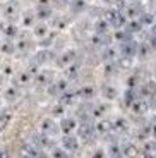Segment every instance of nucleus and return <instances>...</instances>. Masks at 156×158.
Segmentation results:
<instances>
[{
  "label": "nucleus",
  "instance_id": "f257e3e1",
  "mask_svg": "<svg viewBox=\"0 0 156 158\" xmlns=\"http://www.w3.org/2000/svg\"><path fill=\"white\" fill-rule=\"evenodd\" d=\"M2 14H4V17L9 23H14V21H17L21 17V14H23L21 4L17 0H9V2H5L4 9H2Z\"/></svg>",
  "mask_w": 156,
  "mask_h": 158
},
{
  "label": "nucleus",
  "instance_id": "f03ea898",
  "mask_svg": "<svg viewBox=\"0 0 156 158\" xmlns=\"http://www.w3.org/2000/svg\"><path fill=\"white\" fill-rule=\"evenodd\" d=\"M39 132L48 136V138H53V136H57L60 132V127H59V124L53 120V117H45L43 120L39 122Z\"/></svg>",
  "mask_w": 156,
  "mask_h": 158
},
{
  "label": "nucleus",
  "instance_id": "7ed1b4c3",
  "mask_svg": "<svg viewBox=\"0 0 156 158\" xmlns=\"http://www.w3.org/2000/svg\"><path fill=\"white\" fill-rule=\"evenodd\" d=\"M94 124L91 122V120H84V122H79V127H77V138H79V141H84V143H88V141H91L93 139V136H94Z\"/></svg>",
  "mask_w": 156,
  "mask_h": 158
},
{
  "label": "nucleus",
  "instance_id": "20e7f679",
  "mask_svg": "<svg viewBox=\"0 0 156 158\" xmlns=\"http://www.w3.org/2000/svg\"><path fill=\"white\" fill-rule=\"evenodd\" d=\"M76 59H77V52L74 50V48H67V50H64L60 55H57V59H55V62H57V65L59 67H69L70 64H74Z\"/></svg>",
  "mask_w": 156,
  "mask_h": 158
},
{
  "label": "nucleus",
  "instance_id": "39448f33",
  "mask_svg": "<svg viewBox=\"0 0 156 158\" xmlns=\"http://www.w3.org/2000/svg\"><path fill=\"white\" fill-rule=\"evenodd\" d=\"M59 127H60V132H62L64 136H67V134H72L74 131H77L79 122H77V118H76V117H70V115H65L64 118H60Z\"/></svg>",
  "mask_w": 156,
  "mask_h": 158
},
{
  "label": "nucleus",
  "instance_id": "423d86ee",
  "mask_svg": "<svg viewBox=\"0 0 156 158\" xmlns=\"http://www.w3.org/2000/svg\"><path fill=\"white\" fill-rule=\"evenodd\" d=\"M60 146L64 148V150L67 151V153H76V151L79 150V146H81V141H79L77 136L74 134H67L62 138V141H60Z\"/></svg>",
  "mask_w": 156,
  "mask_h": 158
},
{
  "label": "nucleus",
  "instance_id": "0eeeda50",
  "mask_svg": "<svg viewBox=\"0 0 156 158\" xmlns=\"http://www.w3.org/2000/svg\"><path fill=\"white\" fill-rule=\"evenodd\" d=\"M67 86H69V83H67L65 77H64V79H55L53 83L48 86V93H50V95H53V96H62L64 93L69 89Z\"/></svg>",
  "mask_w": 156,
  "mask_h": 158
},
{
  "label": "nucleus",
  "instance_id": "6e6552de",
  "mask_svg": "<svg viewBox=\"0 0 156 158\" xmlns=\"http://www.w3.org/2000/svg\"><path fill=\"white\" fill-rule=\"evenodd\" d=\"M33 35H35V38H38V40H41L43 41L45 38H48V36L51 35L50 33V24L48 23H36L35 24V28H33Z\"/></svg>",
  "mask_w": 156,
  "mask_h": 158
},
{
  "label": "nucleus",
  "instance_id": "1a4fd4ad",
  "mask_svg": "<svg viewBox=\"0 0 156 158\" xmlns=\"http://www.w3.org/2000/svg\"><path fill=\"white\" fill-rule=\"evenodd\" d=\"M35 14H36V19H38L39 23H47L48 19L53 17V9H51L50 5H38V7L35 9Z\"/></svg>",
  "mask_w": 156,
  "mask_h": 158
},
{
  "label": "nucleus",
  "instance_id": "9d476101",
  "mask_svg": "<svg viewBox=\"0 0 156 158\" xmlns=\"http://www.w3.org/2000/svg\"><path fill=\"white\" fill-rule=\"evenodd\" d=\"M94 131H96V134H110V132H113V124L110 118H100L96 124H94Z\"/></svg>",
  "mask_w": 156,
  "mask_h": 158
},
{
  "label": "nucleus",
  "instance_id": "9b49d317",
  "mask_svg": "<svg viewBox=\"0 0 156 158\" xmlns=\"http://www.w3.org/2000/svg\"><path fill=\"white\" fill-rule=\"evenodd\" d=\"M33 47H35V43H33V40L29 38L27 35H19L16 40V50L19 52H29L33 50Z\"/></svg>",
  "mask_w": 156,
  "mask_h": 158
},
{
  "label": "nucleus",
  "instance_id": "f8f14e48",
  "mask_svg": "<svg viewBox=\"0 0 156 158\" xmlns=\"http://www.w3.org/2000/svg\"><path fill=\"white\" fill-rule=\"evenodd\" d=\"M33 139H35V141H33V144H35L38 150H39V148H43V150H45V148H48V150H53V148H55V146H53V141H51V138H48V136L41 134V132H39V134H36Z\"/></svg>",
  "mask_w": 156,
  "mask_h": 158
},
{
  "label": "nucleus",
  "instance_id": "ddd939ff",
  "mask_svg": "<svg viewBox=\"0 0 156 158\" xmlns=\"http://www.w3.org/2000/svg\"><path fill=\"white\" fill-rule=\"evenodd\" d=\"M120 146H122V155H124V158H137L139 156V150H137V146L132 141L120 143Z\"/></svg>",
  "mask_w": 156,
  "mask_h": 158
},
{
  "label": "nucleus",
  "instance_id": "4468645a",
  "mask_svg": "<svg viewBox=\"0 0 156 158\" xmlns=\"http://www.w3.org/2000/svg\"><path fill=\"white\" fill-rule=\"evenodd\" d=\"M33 79H35V76H33L29 71H21V72H17V74H16L14 84H16L17 88H23V86H27Z\"/></svg>",
  "mask_w": 156,
  "mask_h": 158
},
{
  "label": "nucleus",
  "instance_id": "2eb2a0df",
  "mask_svg": "<svg viewBox=\"0 0 156 158\" xmlns=\"http://www.w3.org/2000/svg\"><path fill=\"white\" fill-rule=\"evenodd\" d=\"M106 110H108V105L106 103H94V105H91L89 112H91V118H105V114Z\"/></svg>",
  "mask_w": 156,
  "mask_h": 158
},
{
  "label": "nucleus",
  "instance_id": "dca6fc26",
  "mask_svg": "<svg viewBox=\"0 0 156 158\" xmlns=\"http://www.w3.org/2000/svg\"><path fill=\"white\" fill-rule=\"evenodd\" d=\"M35 81H36L38 86H50L55 79H53V76H51L50 71H41L35 76Z\"/></svg>",
  "mask_w": 156,
  "mask_h": 158
},
{
  "label": "nucleus",
  "instance_id": "f3484780",
  "mask_svg": "<svg viewBox=\"0 0 156 158\" xmlns=\"http://www.w3.org/2000/svg\"><path fill=\"white\" fill-rule=\"evenodd\" d=\"M21 23H23L24 28H31V26L35 28V24L38 23L35 10H24L23 14H21Z\"/></svg>",
  "mask_w": 156,
  "mask_h": 158
},
{
  "label": "nucleus",
  "instance_id": "a211bd4d",
  "mask_svg": "<svg viewBox=\"0 0 156 158\" xmlns=\"http://www.w3.org/2000/svg\"><path fill=\"white\" fill-rule=\"evenodd\" d=\"M2 35L5 36V40H17L19 36V28L16 26V23H5V28H4V33Z\"/></svg>",
  "mask_w": 156,
  "mask_h": 158
},
{
  "label": "nucleus",
  "instance_id": "6ab92c4d",
  "mask_svg": "<svg viewBox=\"0 0 156 158\" xmlns=\"http://www.w3.org/2000/svg\"><path fill=\"white\" fill-rule=\"evenodd\" d=\"M77 96H79L81 100H86V102H89V100H93L94 96H96V89H94L91 84H86V86L79 88Z\"/></svg>",
  "mask_w": 156,
  "mask_h": 158
},
{
  "label": "nucleus",
  "instance_id": "aec40b11",
  "mask_svg": "<svg viewBox=\"0 0 156 158\" xmlns=\"http://www.w3.org/2000/svg\"><path fill=\"white\" fill-rule=\"evenodd\" d=\"M59 98H60V102H59L60 105H64V107H69V105L76 103V100H77L79 96H77V91H70V89H67L62 96H59Z\"/></svg>",
  "mask_w": 156,
  "mask_h": 158
},
{
  "label": "nucleus",
  "instance_id": "412c9836",
  "mask_svg": "<svg viewBox=\"0 0 156 158\" xmlns=\"http://www.w3.org/2000/svg\"><path fill=\"white\" fill-rule=\"evenodd\" d=\"M106 155H108V158H124L120 143H117V141H112V143H110L108 148H106Z\"/></svg>",
  "mask_w": 156,
  "mask_h": 158
},
{
  "label": "nucleus",
  "instance_id": "4be33fe9",
  "mask_svg": "<svg viewBox=\"0 0 156 158\" xmlns=\"http://www.w3.org/2000/svg\"><path fill=\"white\" fill-rule=\"evenodd\" d=\"M101 95L106 98V102H112V100H117L118 98V89L115 86H112V84H105V86L101 88Z\"/></svg>",
  "mask_w": 156,
  "mask_h": 158
},
{
  "label": "nucleus",
  "instance_id": "5701e85b",
  "mask_svg": "<svg viewBox=\"0 0 156 158\" xmlns=\"http://www.w3.org/2000/svg\"><path fill=\"white\" fill-rule=\"evenodd\" d=\"M21 98V91H19V88L14 84V86H9L7 89L4 91V100L5 102H16V100H19Z\"/></svg>",
  "mask_w": 156,
  "mask_h": 158
},
{
  "label": "nucleus",
  "instance_id": "b1692460",
  "mask_svg": "<svg viewBox=\"0 0 156 158\" xmlns=\"http://www.w3.org/2000/svg\"><path fill=\"white\" fill-rule=\"evenodd\" d=\"M148 102H146L144 98H137L136 102L130 105V110L134 112V114H137V115H142V114H146V110H148Z\"/></svg>",
  "mask_w": 156,
  "mask_h": 158
},
{
  "label": "nucleus",
  "instance_id": "393cba45",
  "mask_svg": "<svg viewBox=\"0 0 156 158\" xmlns=\"http://www.w3.org/2000/svg\"><path fill=\"white\" fill-rule=\"evenodd\" d=\"M112 124H113V132H127V131H129V122H127V118H124V117L113 118Z\"/></svg>",
  "mask_w": 156,
  "mask_h": 158
},
{
  "label": "nucleus",
  "instance_id": "a878e982",
  "mask_svg": "<svg viewBox=\"0 0 156 158\" xmlns=\"http://www.w3.org/2000/svg\"><path fill=\"white\" fill-rule=\"evenodd\" d=\"M16 52V41H12V40H2L0 41V53H4V55H12Z\"/></svg>",
  "mask_w": 156,
  "mask_h": 158
},
{
  "label": "nucleus",
  "instance_id": "bb28decb",
  "mask_svg": "<svg viewBox=\"0 0 156 158\" xmlns=\"http://www.w3.org/2000/svg\"><path fill=\"white\" fill-rule=\"evenodd\" d=\"M124 31L127 33V35H137L139 31H142V24L139 23V19H132V21H129V23L125 24V28H124Z\"/></svg>",
  "mask_w": 156,
  "mask_h": 158
},
{
  "label": "nucleus",
  "instance_id": "cd10ccee",
  "mask_svg": "<svg viewBox=\"0 0 156 158\" xmlns=\"http://www.w3.org/2000/svg\"><path fill=\"white\" fill-rule=\"evenodd\" d=\"M12 122V112L10 110H2L0 112V132H4Z\"/></svg>",
  "mask_w": 156,
  "mask_h": 158
},
{
  "label": "nucleus",
  "instance_id": "c85d7f7f",
  "mask_svg": "<svg viewBox=\"0 0 156 158\" xmlns=\"http://www.w3.org/2000/svg\"><path fill=\"white\" fill-rule=\"evenodd\" d=\"M48 60H50V52L47 50V48H43V50H38L35 53V59H33V62L38 64V65H43V64H47Z\"/></svg>",
  "mask_w": 156,
  "mask_h": 158
},
{
  "label": "nucleus",
  "instance_id": "c756f323",
  "mask_svg": "<svg viewBox=\"0 0 156 158\" xmlns=\"http://www.w3.org/2000/svg\"><path fill=\"white\" fill-rule=\"evenodd\" d=\"M112 28L108 23H106L105 19H98L96 23H94V35H103V36H106V31Z\"/></svg>",
  "mask_w": 156,
  "mask_h": 158
},
{
  "label": "nucleus",
  "instance_id": "7c9ffc66",
  "mask_svg": "<svg viewBox=\"0 0 156 158\" xmlns=\"http://www.w3.org/2000/svg\"><path fill=\"white\" fill-rule=\"evenodd\" d=\"M79 69H81V65H79L77 62L70 64L69 67H65V77L67 79H76L79 76Z\"/></svg>",
  "mask_w": 156,
  "mask_h": 158
},
{
  "label": "nucleus",
  "instance_id": "2f4dec72",
  "mask_svg": "<svg viewBox=\"0 0 156 158\" xmlns=\"http://www.w3.org/2000/svg\"><path fill=\"white\" fill-rule=\"evenodd\" d=\"M86 0H70V4H69V9L72 12H82L84 9H86Z\"/></svg>",
  "mask_w": 156,
  "mask_h": 158
},
{
  "label": "nucleus",
  "instance_id": "473e14b6",
  "mask_svg": "<svg viewBox=\"0 0 156 158\" xmlns=\"http://www.w3.org/2000/svg\"><path fill=\"white\" fill-rule=\"evenodd\" d=\"M139 23L142 24V28H144V26H154L156 21H154V16H153L151 12H144V14L139 17Z\"/></svg>",
  "mask_w": 156,
  "mask_h": 158
},
{
  "label": "nucleus",
  "instance_id": "72a5a7b5",
  "mask_svg": "<svg viewBox=\"0 0 156 158\" xmlns=\"http://www.w3.org/2000/svg\"><path fill=\"white\" fill-rule=\"evenodd\" d=\"M50 155H51V158H70V155L67 153L62 146H55Z\"/></svg>",
  "mask_w": 156,
  "mask_h": 158
},
{
  "label": "nucleus",
  "instance_id": "f704fd0d",
  "mask_svg": "<svg viewBox=\"0 0 156 158\" xmlns=\"http://www.w3.org/2000/svg\"><path fill=\"white\" fill-rule=\"evenodd\" d=\"M67 24H69V19H67V17H64V16H55L53 17V26L57 29L67 28Z\"/></svg>",
  "mask_w": 156,
  "mask_h": 158
},
{
  "label": "nucleus",
  "instance_id": "c9c22d12",
  "mask_svg": "<svg viewBox=\"0 0 156 158\" xmlns=\"http://www.w3.org/2000/svg\"><path fill=\"white\" fill-rule=\"evenodd\" d=\"M132 62H134V59L120 55V57H118V60H117V65H118V67H122V69H129L130 65H132Z\"/></svg>",
  "mask_w": 156,
  "mask_h": 158
},
{
  "label": "nucleus",
  "instance_id": "e433bc0d",
  "mask_svg": "<svg viewBox=\"0 0 156 158\" xmlns=\"http://www.w3.org/2000/svg\"><path fill=\"white\" fill-rule=\"evenodd\" d=\"M64 112H65V107L64 105H55L53 108H51V117H60V118H64L65 115H64Z\"/></svg>",
  "mask_w": 156,
  "mask_h": 158
},
{
  "label": "nucleus",
  "instance_id": "4c0bfd02",
  "mask_svg": "<svg viewBox=\"0 0 156 158\" xmlns=\"http://www.w3.org/2000/svg\"><path fill=\"white\" fill-rule=\"evenodd\" d=\"M91 158H108V155H106V150L98 148V150H94L93 153H91Z\"/></svg>",
  "mask_w": 156,
  "mask_h": 158
},
{
  "label": "nucleus",
  "instance_id": "58836bf2",
  "mask_svg": "<svg viewBox=\"0 0 156 158\" xmlns=\"http://www.w3.org/2000/svg\"><path fill=\"white\" fill-rule=\"evenodd\" d=\"M146 151H148V153H156V139L146 143Z\"/></svg>",
  "mask_w": 156,
  "mask_h": 158
},
{
  "label": "nucleus",
  "instance_id": "ea45409f",
  "mask_svg": "<svg viewBox=\"0 0 156 158\" xmlns=\"http://www.w3.org/2000/svg\"><path fill=\"white\" fill-rule=\"evenodd\" d=\"M149 132H151V138L156 139V118L153 120L151 124H149Z\"/></svg>",
  "mask_w": 156,
  "mask_h": 158
},
{
  "label": "nucleus",
  "instance_id": "a19ab883",
  "mask_svg": "<svg viewBox=\"0 0 156 158\" xmlns=\"http://www.w3.org/2000/svg\"><path fill=\"white\" fill-rule=\"evenodd\" d=\"M36 158H51V155L47 153V151H43V150H39L38 155H36Z\"/></svg>",
  "mask_w": 156,
  "mask_h": 158
},
{
  "label": "nucleus",
  "instance_id": "79ce46f5",
  "mask_svg": "<svg viewBox=\"0 0 156 158\" xmlns=\"http://www.w3.org/2000/svg\"><path fill=\"white\" fill-rule=\"evenodd\" d=\"M0 158H9V153H7V151H5L2 146H0Z\"/></svg>",
  "mask_w": 156,
  "mask_h": 158
},
{
  "label": "nucleus",
  "instance_id": "37998d69",
  "mask_svg": "<svg viewBox=\"0 0 156 158\" xmlns=\"http://www.w3.org/2000/svg\"><path fill=\"white\" fill-rule=\"evenodd\" d=\"M101 2H103V4H105V5H108V7H112V5H113V2H115V0H101Z\"/></svg>",
  "mask_w": 156,
  "mask_h": 158
},
{
  "label": "nucleus",
  "instance_id": "c03bdc74",
  "mask_svg": "<svg viewBox=\"0 0 156 158\" xmlns=\"http://www.w3.org/2000/svg\"><path fill=\"white\" fill-rule=\"evenodd\" d=\"M144 158H156V153H146Z\"/></svg>",
  "mask_w": 156,
  "mask_h": 158
},
{
  "label": "nucleus",
  "instance_id": "a18cd8bd",
  "mask_svg": "<svg viewBox=\"0 0 156 158\" xmlns=\"http://www.w3.org/2000/svg\"><path fill=\"white\" fill-rule=\"evenodd\" d=\"M4 28H5V23L0 19V33H4Z\"/></svg>",
  "mask_w": 156,
  "mask_h": 158
},
{
  "label": "nucleus",
  "instance_id": "49530a36",
  "mask_svg": "<svg viewBox=\"0 0 156 158\" xmlns=\"http://www.w3.org/2000/svg\"><path fill=\"white\" fill-rule=\"evenodd\" d=\"M2 83H4V74H0V86H2Z\"/></svg>",
  "mask_w": 156,
  "mask_h": 158
}]
</instances>
